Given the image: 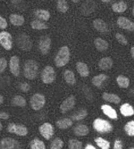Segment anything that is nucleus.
<instances>
[{
    "mask_svg": "<svg viewBox=\"0 0 134 149\" xmlns=\"http://www.w3.org/2000/svg\"><path fill=\"white\" fill-rule=\"evenodd\" d=\"M119 26L130 31H134V23L124 17H120L117 21Z\"/></svg>",
    "mask_w": 134,
    "mask_h": 149,
    "instance_id": "ddd939ff",
    "label": "nucleus"
},
{
    "mask_svg": "<svg viewBox=\"0 0 134 149\" xmlns=\"http://www.w3.org/2000/svg\"><path fill=\"white\" fill-rule=\"evenodd\" d=\"M68 146L69 149H81L82 143L76 139H72L69 141Z\"/></svg>",
    "mask_w": 134,
    "mask_h": 149,
    "instance_id": "f704fd0d",
    "label": "nucleus"
},
{
    "mask_svg": "<svg viewBox=\"0 0 134 149\" xmlns=\"http://www.w3.org/2000/svg\"><path fill=\"white\" fill-rule=\"evenodd\" d=\"M94 128L100 133H108L112 130V125L107 120L97 119L94 122Z\"/></svg>",
    "mask_w": 134,
    "mask_h": 149,
    "instance_id": "20e7f679",
    "label": "nucleus"
},
{
    "mask_svg": "<svg viewBox=\"0 0 134 149\" xmlns=\"http://www.w3.org/2000/svg\"><path fill=\"white\" fill-rule=\"evenodd\" d=\"M0 125H1V130H2V124H1V123Z\"/></svg>",
    "mask_w": 134,
    "mask_h": 149,
    "instance_id": "3c124183",
    "label": "nucleus"
},
{
    "mask_svg": "<svg viewBox=\"0 0 134 149\" xmlns=\"http://www.w3.org/2000/svg\"><path fill=\"white\" fill-rule=\"evenodd\" d=\"M125 130L127 134L130 136L134 135V121L128 123L125 126Z\"/></svg>",
    "mask_w": 134,
    "mask_h": 149,
    "instance_id": "4c0bfd02",
    "label": "nucleus"
},
{
    "mask_svg": "<svg viewBox=\"0 0 134 149\" xmlns=\"http://www.w3.org/2000/svg\"><path fill=\"white\" fill-rule=\"evenodd\" d=\"M51 40L48 36H43L40 38L39 42V49L43 54L48 53L51 47Z\"/></svg>",
    "mask_w": 134,
    "mask_h": 149,
    "instance_id": "9b49d317",
    "label": "nucleus"
},
{
    "mask_svg": "<svg viewBox=\"0 0 134 149\" xmlns=\"http://www.w3.org/2000/svg\"><path fill=\"white\" fill-rule=\"evenodd\" d=\"M102 111L104 113L108 116L109 117L112 118V119H116L118 117L116 111L113 109L112 107L109 106V105H102L101 107Z\"/></svg>",
    "mask_w": 134,
    "mask_h": 149,
    "instance_id": "f3484780",
    "label": "nucleus"
},
{
    "mask_svg": "<svg viewBox=\"0 0 134 149\" xmlns=\"http://www.w3.org/2000/svg\"><path fill=\"white\" fill-rule=\"evenodd\" d=\"M70 52L67 47H63L59 49L55 58V63L57 67H63L69 60Z\"/></svg>",
    "mask_w": 134,
    "mask_h": 149,
    "instance_id": "f03ea898",
    "label": "nucleus"
},
{
    "mask_svg": "<svg viewBox=\"0 0 134 149\" xmlns=\"http://www.w3.org/2000/svg\"><path fill=\"white\" fill-rule=\"evenodd\" d=\"M20 89L23 92H27L30 89V86L26 82L22 83L20 86Z\"/></svg>",
    "mask_w": 134,
    "mask_h": 149,
    "instance_id": "a19ab883",
    "label": "nucleus"
},
{
    "mask_svg": "<svg viewBox=\"0 0 134 149\" xmlns=\"http://www.w3.org/2000/svg\"><path fill=\"white\" fill-rule=\"evenodd\" d=\"M0 117L1 119H7L9 118V116L6 113L1 112L0 113Z\"/></svg>",
    "mask_w": 134,
    "mask_h": 149,
    "instance_id": "c03bdc74",
    "label": "nucleus"
},
{
    "mask_svg": "<svg viewBox=\"0 0 134 149\" xmlns=\"http://www.w3.org/2000/svg\"><path fill=\"white\" fill-rule=\"evenodd\" d=\"M10 20L11 23L16 26H21L25 22V19L22 16L15 14L10 16Z\"/></svg>",
    "mask_w": 134,
    "mask_h": 149,
    "instance_id": "aec40b11",
    "label": "nucleus"
},
{
    "mask_svg": "<svg viewBox=\"0 0 134 149\" xmlns=\"http://www.w3.org/2000/svg\"><path fill=\"white\" fill-rule=\"evenodd\" d=\"M133 15H134V7H133Z\"/></svg>",
    "mask_w": 134,
    "mask_h": 149,
    "instance_id": "8fccbe9b",
    "label": "nucleus"
},
{
    "mask_svg": "<svg viewBox=\"0 0 134 149\" xmlns=\"http://www.w3.org/2000/svg\"><path fill=\"white\" fill-rule=\"evenodd\" d=\"M69 6L68 3L65 0H60L57 1V9L62 13H65L68 11Z\"/></svg>",
    "mask_w": 134,
    "mask_h": 149,
    "instance_id": "2f4dec72",
    "label": "nucleus"
},
{
    "mask_svg": "<svg viewBox=\"0 0 134 149\" xmlns=\"http://www.w3.org/2000/svg\"><path fill=\"white\" fill-rule=\"evenodd\" d=\"M63 145V142L60 139H55L51 144V149H62Z\"/></svg>",
    "mask_w": 134,
    "mask_h": 149,
    "instance_id": "e433bc0d",
    "label": "nucleus"
},
{
    "mask_svg": "<svg viewBox=\"0 0 134 149\" xmlns=\"http://www.w3.org/2000/svg\"><path fill=\"white\" fill-rule=\"evenodd\" d=\"M38 70V65L36 61L32 60L27 61L24 65V75L29 80L36 78Z\"/></svg>",
    "mask_w": 134,
    "mask_h": 149,
    "instance_id": "f257e3e1",
    "label": "nucleus"
},
{
    "mask_svg": "<svg viewBox=\"0 0 134 149\" xmlns=\"http://www.w3.org/2000/svg\"><path fill=\"white\" fill-rule=\"evenodd\" d=\"M76 69L82 77H87L89 74V70L86 64L81 63L78 62L76 63Z\"/></svg>",
    "mask_w": 134,
    "mask_h": 149,
    "instance_id": "a211bd4d",
    "label": "nucleus"
},
{
    "mask_svg": "<svg viewBox=\"0 0 134 149\" xmlns=\"http://www.w3.org/2000/svg\"><path fill=\"white\" fill-rule=\"evenodd\" d=\"M39 132L44 138L49 140L53 135V128L51 124L46 123L39 127Z\"/></svg>",
    "mask_w": 134,
    "mask_h": 149,
    "instance_id": "9d476101",
    "label": "nucleus"
},
{
    "mask_svg": "<svg viewBox=\"0 0 134 149\" xmlns=\"http://www.w3.org/2000/svg\"><path fill=\"white\" fill-rule=\"evenodd\" d=\"M94 44L98 50L103 52L107 50L108 48V43L107 41L102 39V38H97L94 40Z\"/></svg>",
    "mask_w": 134,
    "mask_h": 149,
    "instance_id": "6ab92c4d",
    "label": "nucleus"
},
{
    "mask_svg": "<svg viewBox=\"0 0 134 149\" xmlns=\"http://www.w3.org/2000/svg\"><path fill=\"white\" fill-rule=\"evenodd\" d=\"M85 149H97L95 147H94L93 145H90V144H88L86 145V147Z\"/></svg>",
    "mask_w": 134,
    "mask_h": 149,
    "instance_id": "a18cd8bd",
    "label": "nucleus"
},
{
    "mask_svg": "<svg viewBox=\"0 0 134 149\" xmlns=\"http://www.w3.org/2000/svg\"><path fill=\"white\" fill-rule=\"evenodd\" d=\"M0 147L1 149H20V145L16 140L6 138L1 140Z\"/></svg>",
    "mask_w": 134,
    "mask_h": 149,
    "instance_id": "0eeeda50",
    "label": "nucleus"
},
{
    "mask_svg": "<svg viewBox=\"0 0 134 149\" xmlns=\"http://www.w3.org/2000/svg\"><path fill=\"white\" fill-rule=\"evenodd\" d=\"M93 26L99 32H107L108 31V27L107 23L100 19H97L93 22Z\"/></svg>",
    "mask_w": 134,
    "mask_h": 149,
    "instance_id": "dca6fc26",
    "label": "nucleus"
},
{
    "mask_svg": "<svg viewBox=\"0 0 134 149\" xmlns=\"http://www.w3.org/2000/svg\"><path fill=\"white\" fill-rule=\"evenodd\" d=\"M10 69L11 73L15 76L20 74V60L16 56L11 57L10 61Z\"/></svg>",
    "mask_w": 134,
    "mask_h": 149,
    "instance_id": "4468645a",
    "label": "nucleus"
},
{
    "mask_svg": "<svg viewBox=\"0 0 134 149\" xmlns=\"http://www.w3.org/2000/svg\"><path fill=\"white\" fill-rule=\"evenodd\" d=\"M8 131L11 133H15L21 136L26 135L28 133L27 128L22 125H16L10 123L8 126Z\"/></svg>",
    "mask_w": 134,
    "mask_h": 149,
    "instance_id": "1a4fd4ad",
    "label": "nucleus"
},
{
    "mask_svg": "<svg viewBox=\"0 0 134 149\" xmlns=\"http://www.w3.org/2000/svg\"><path fill=\"white\" fill-rule=\"evenodd\" d=\"M75 99L74 96H70L66 98L60 107V109L62 113H65L72 109L74 106Z\"/></svg>",
    "mask_w": 134,
    "mask_h": 149,
    "instance_id": "f8f14e48",
    "label": "nucleus"
},
{
    "mask_svg": "<svg viewBox=\"0 0 134 149\" xmlns=\"http://www.w3.org/2000/svg\"><path fill=\"white\" fill-rule=\"evenodd\" d=\"M46 102L45 98L43 95L37 93L31 97L30 100V103L31 107L34 110L38 111L43 108Z\"/></svg>",
    "mask_w": 134,
    "mask_h": 149,
    "instance_id": "39448f33",
    "label": "nucleus"
},
{
    "mask_svg": "<svg viewBox=\"0 0 134 149\" xmlns=\"http://www.w3.org/2000/svg\"><path fill=\"white\" fill-rule=\"evenodd\" d=\"M102 98L104 100L107 101L114 103L115 104H118L120 102V98H119V97L114 94L104 93L102 95Z\"/></svg>",
    "mask_w": 134,
    "mask_h": 149,
    "instance_id": "5701e85b",
    "label": "nucleus"
},
{
    "mask_svg": "<svg viewBox=\"0 0 134 149\" xmlns=\"http://www.w3.org/2000/svg\"><path fill=\"white\" fill-rule=\"evenodd\" d=\"M18 47L23 50H30L32 47V42L30 37L26 34H20L16 39Z\"/></svg>",
    "mask_w": 134,
    "mask_h": 149,
    "instance_id": "7ed1b4c3",
    "label": "nucleus"
},
{
    "mask_svg": "<svg viewBox=\"0 0 134 149\" xmlns=\"http://www.w3.org/2000/svg\"><path fill=\"white\" fill-rule=\"evenodd\" d=\"M127 7V5L123 1L116 2L114 3L112 6L113 11L117 13H122L125 12L126 10Z\"/></svg>",
    "mask_w": 134,
    "mask_h": 149,
    "instance_id": "4be33fe9",
    "label": "nucleus"
},
{
    "mask_svg": "<svg viewBox=\"0 0 134 149\" xmlns=\"http://www.w3.org/2000/svg\"><path fill=\"white\" fill-rule=\"evenodd\" d=\"M0 103H1V104L3 103V102H4V98H3V96H0Z\"/></svg>",
    "mask_w": 134,
    "mask_h": 149,
    "instance_id": "de8ad7c7",
    "label": "nucleus"
},
{
    "mask_svg": "<svg viewBox=\"0 0 134 149\" xmlns=\"http://www.w3.org/2000/svg\"><path fill=\"white\" fill-rule=\"evenodd\" d=\"M131 54L132 56L134 58V47H133L131 49Z\"/></svg>",
    "mask_w": 134,
    "mask_h": 149,
    "instance_id": "49530a36",
    "label": "nucleus"
},
{
    "mask_svg": "<svg viewBox=\"0 0 134 149\" xmlns=\"http://www.w3.org/2000/svg\"><path fill=\"white\" fill-rule=\"evenodd\" d=\"M115 37L116 38V39L118 40V42L119 43H121V44L125 45L128 44V40H127V39L121 34L117 33L115 35Z\"/></svg>",
    "mask_w": 134,
    "mask_h": 149,
    "instance_id": "58836bf2",
    "label": "nucleus"
},
{
    "mask_svg": "<svg viewBox=\"0 0 134 149\" xmlns=\"http://www.w3.org/2000/svg\"><path fill=\"white\" fill-rule=\"evenodd\" d=\"M116 81L119 86L122 88H127L129 86V83H130L129 79L124 76L123 75L119 76L117 77Z\"/></svg>",
    "mask_w": 134,
    "mask_h": 149,
    "instance_id": "c85d7f7f",
    "label": "nucleus"
},
{
    "mask_svg": "<svg viewBox=\"0 0 134 149\" xmlns=\"http://www.w3.org/2000/svg\"><path fill=\"white\" fill-rule=\"evenodd\" d=\"M31 27L33 29H47L48 27L47 24H46L45 23H44L42 22L37 21V20H35L31 22Z\"/></svg>",
    "mask_w": 134,
    "mask_h": 149,
    "instance_id": "473e14b6",
    "label": "nucleus"
},
{
    "mask_svg": "<svg viewBox=\"0 0 134 149\" xmlns=\"http://www.w3.org/2000/svg\"><path fill=\"white\" fill-rule=\"evenodd\" d=\"M74 133L78 136H84L89 133V129L85 125H79L74 128Z\"/></svg>",
    "mask_w": 134,
    "mask_h": 149,
    "instance_id": "a878e982",
    "label": "nucleus"
},
{
    "mask_svg": "<svg viewBox=\"0 0 134 149\" xmlns=\"http://www.w3.org/2000/svg\"><path fill=\"white\" fill-rule=\"evenodd\" d=\"M107 79V76L104 74H100L93 77L92 80L93 84L97 87H100L103 82Z\"/></svg>",
    "mask_w": 134,
    "mask_h": 149,
    "instance_id": "bb28decb",
    "label": "nucleus"
},
{
    "mask_svg": "<svg viewBox=\"0 0 134 149\" xmlns=\"http://www.w3.org/2000/svg\"><path fill=\"white\" fill-rule=\"evenodd\" d=\"M102 2H110V1H102Z\"/></svg>",
    "mask_w": 134,
    "mask_h": 149,
    "instance_id": "09e8293b",
    "label": "nucleus"
},
{
    "mask_svg": "<svg viewBox=\"0 0 134 149\" xmlns=\"http://www.w3.org/2000/svg\"><path fill=\"white\" fill-rule=\"evenodd\" d=\"M57 127L60 129H67L69 128L73 124L72 121L68 118H64L60 119L56 123Z\"/></svg>",
    "mask_w": 134,
    "mask_h": 149,
    "instance_id": "393cba45",
    "label": "nucleus"
},
{
    "mask_svg": "<svg viewBox=\"0 0 134 149\" xmlns=\"http://www.w3.org/2000/svg\"><path fill=\"white\" fill-rule=\"evenodd\" d=\"M7 66V61L4 58H1L0 59V71L2 72Z\"/></svg>",
    "mask_w": 134,
    "mask_h": 149,
    "instance_id": "ea45409f",
    "label": "nucleus"
},
{
    "mask_svg": "<svg viewBox=\"0 0 134 149\" xmlns=\"http://www.w3.org/2000/svg\"><path fill=\"white\" fill-rule=\"evenodd\" d=\"M30 146L31 149H46L44 143L38 139L33 140L31 143Z\"/></svg>",
    "mask_w": 134,
    "mask_h": 149,
    "instance_id": "c756f323",
    "label": "nucleus"
},
{
    "mask_svg": "<svg viewBox=\"0 0 134 149\" xmlns=\"http://www.w3.org/2000/svg\"><path fill=\"white\" fill-rule=\"evenodd\" d=\"M7 26V22L5 18L2 17V16L0 17V28L1 29H5Z\"/></svg>",
    "mask_w": 134,
    "mask_h": 149,
    "instance_id": "79ce46f5",
    "label": "nucleus"
},
{
    "mask_svg": "<svg viewBox=\"0 0 134 149\" xmlns=\"http://www.w3.org/2000/svg\"><path fill=\"white\" fill-rule=\"evenodd\" d=\"M114 149H123V145L121 141L117 140L115 141L114 144Z\"/></svg>",
    "mask_w": 134,
    "mask_h": 149,
    "instance_id": "37998d69",
    "label": "nucleus"
},
{
    "mask_svg": "<svg viewBox=\"0 0 134 149\" xmlns=\"http://www.w3.org/2000/svg\"><path fill=\"white\" fill-rule=\"evenodd\" d=\"M12 103L13 105L16 106H25L26 104V100L21 96H15L12 99Z\"/></svg>",
    "mask_w": 134,
    "mask_h": 149,
    "instance_id": "7c9ffc66",
    "label": "nucleus"
},
{
    "mask_svg": "<svg viewBox=\"0 0 134 149\" xmlns=\"http://www.w3.org/2000/svg\"><path fill=\"white\" fill-rule=\"evenodd\" d=\"M55 77V72L52 66H47L43 69L42 73V80L44 83L47 84H51L53 82Z\"/></svg>",
    "mask_w": 134,
    "mask_h": 149,
    "instance_id": "423d86ee",
    "label": "nucleus"
},
{
    "mask_svg": "<svg viewBox=\"0 0 134 149\" xmlns=\"http://www.w3.org/2000/svg\"><path fill=\"white\" fill-rule=\"evenodd\" d=\"M113 61L112 59L109 57L102 58L99 63V66L101 69L107 70L110 69L113 66Z\"/></svg>",
    "mask_w": 134,
    "mask_h": 149,
    "instance_id": "2eb2a0df",
    "label": "nucleus"
},
{
    "mask_svg": "<svg viewBox=\"0 0 134 149\" xmlns=\"http://www.w3.org/2000/svg\"><path fill=\"white\" fill-rule=\"evenodd\" d=\"M134 149V148H132V149Z\"/></svg>",
    "mask_w": 134,
    "mask_h": 149,
    "instance_id": "603ef678",
    "label": "nucleus"
},
{
    "mask_svg": "<svg viewBox=\"0 0 134 149\" xmlns=\"http://www.w3.org/2000/svg\"><path fill=\"white\" fill-rule=\"evenodd\" d=\"M95 142L97 145L102 149H109L110 148V143L106 140L102 138H98L95 139Z\"/></svg>",
    "mask_w": 134,
    "mask_h": 149,
    "instance_id": "72a5a7b5",
    "label": "nucleus"
},
{
    "mask_svg": "<svg viewBox=\"0 0 134 149\" xmlns=\"http://www.w3.org/2000/svg\"><path fill=\"white\" fill-rule=\"evenodd\" d=\"M64 77L65 81L69 85H74L76 82L74 74L70 70H67L65 71Z\"/></svg>",
    "mask_w": 134,
    "mask_h": 149,
    "instance_id": "b1692460",
    "label": "nucleus"
},
{
    "mask_svg": "<svg viewBox=\"0 0 134 149\" xmlns=\"http://www.w3.org/2000/svg\"><path fill=\"white\" fill-rule=\"evenodd\" d=\"M0 43L1 45L7 50L12 48V37L11 34L7 32H2L0 33Z\"/></svg>",
    "mask_w": 134,
    "mask_h": 149,
    "instance_id": "6e6552de",
    "label": "nucleus"
},
{
    "mask_svg": "<svg viewBox=\"0 0 134 149\" xmlns=\"http://www.w3.org/2000/svg\"><path fill=\"white\" fill-rule=\"evenodd\" d=\"M87 114V111L86 110L82 109L75 113L73 116H72V118L73 120H80L84 119L86 117Z\"/></svg>",
    "mask_w": 134,
    "mask_h": 149,
    "instance_id": "c9c22d12",
    "label": "nucleus"
},
{
    "mask_svg": "<svg viewBox=\"0 0 134 149\" xmlns=\"http://www.w3.org/2000/svg\"><path fill=\"white\" fill-rule=\"evenodd\" d=\"M120 112L123 116L126 117L133 116L134 114L133 108L128 103H125L121 106Z\"/></svg>",
    "mask_w": 134,
    "mask_h": 149,
    "instance_id": "412c9836",
    "label": "nucleus"
},
{
    "mask_svg": "<svg viewBox=\"0 0 134 149\" xmlns=\"http://www.w3.org/2000/svg\"><path fill=\"white\" fill-rule=\"evenodd\" d=\"M35 16L37 17L38 18L44 21H48L50 18V13L48 11L38 10L34 12Z\"/></svg>",
    "mask_w": 134,
    "mask_h": 149,
    "instance_id": "cd10ccee",
    "label": "nucleus"
}]
</instances>
